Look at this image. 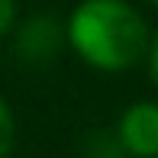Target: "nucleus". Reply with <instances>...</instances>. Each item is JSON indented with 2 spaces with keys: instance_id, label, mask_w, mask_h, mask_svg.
I'll return each instance as SVG.
<instances>
[{
  "instance_id": "f03ea898",
  "label": "nucleus",
  "mask_w": 158,
  "mask_h": 158,
  "mask_svg": "<svg viewBox=\"0 0 158 158\" xmlns=\"http://www.w3.org/2000/svg\"><path fill=\"white\" fill-rule=\"evenodd\" d=\"M119 148L135 158H158V100H135L116 119Z\"/></svg>"
},
{
  "instance_id": "7ed1b4c3",
  "label": "nucleus",
  "mask_w": 158,
  "mask_h": 158,
  "mask_svg": "<svg viewBox=\"0 0 158 158\" xmlns=\"http://www.w3.org/2000/svg\"><path fill=\"white\" fill-rule=\"evenodd\" d=\"M13 142H16V119H13V110L6 106V100L0 97V158H10Z\"/></svg>"
},
{
  "instance_id": "20e7f679",
  "label": "nucleus",
  "mask_w": 158,
  "mask_h": 158,
  "mask_svg": "<svg viewBox=\"0 0 158 158\" xmlns=\"http://www.w3.org/2000/svg\"><path fill=\"white\" fill-rule=\"evenodd\" d=\"M16 19V0H0V35L13 26Z\"/></svg>"
},
{
  "instance_id": "f257e3e1",
  "label": "nucleus",
  "mask_w": 158,
  "mask_h": 158,
  "mask_svg": "<svg viewBox=\"0 0 158 158\" xmlns=\"http://www.w3.org/2000/svg\"><path fill=\"white\" fill-rule=\"evenodd\" d=\"M64 35L71 48L100 71L132 68L152 48L142 13L126 0H81L68 16Z\"/></svg>"
},
{
  "instance_id": "423d86ee",
  "label": "nucleus",
  "mask_w": 158,
  "mask_h": 158,
  "mask_svg": "<svg viewBox=\"0 0 158 158\" xmlns=\"http://www.w3.org/2000/svg\"><path fill=\"white\" fill-rule=\"evenodd\" d=\"M148 3H152V6H158V0H148Z\"/></svg>"
},
{
  "instance_id": "39448f33",
  "label": "nucleus",
  "mask_w": 158,
  "mask_h": 158,
  "mask_svg": "<svg viewBox=\"0 0 158 158\" xmlns=\"http://www.w3.org/2000/svg\"><path fill=\"white\" fill-rule=\"evenodd\" d=\"M148 74H152V81L158 84V35L152 39V48H148Z\"/></svg>"
}]
</instances>
